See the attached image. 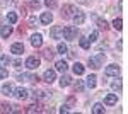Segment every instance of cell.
Returning a JSON list of instances; mask_svg holds the SVG:
<instances>
[{
    "label": "cell",
    "mask_w": 128,
    "mask_h": 114,
    "mask_svg": "<svg viewBox=\"0 0 128 114\" xmlns=\"http://www.w3.org/2000/svg\"><path fill=\"white\" fill-rule=\"evenodd\" d=\"M10 53H14V55H22V53H24V44H22V43H14V44L10 46Z\"/></svg>",
    "instance_id": "cell-7"
},
{
    "label": "cell",
    "mask_w": 128,
    "mask_h": 114,
    "mask_svg": "<svg viewBox=\"0 0 128 114\" xmlns=\"http://www.w3.org/2000/svg\"><path fill=\"white\" fill-rule=\"evenodd\" d=\"M7 20H9L10 24H16V22H17V14H16V12H9V14H7Z\"/></svg>",
    "instance_id": "cell-23"
},
{
    "label": "cell",
    "mask_w": 128,
    "mask_h": 114,
    "mask_svg": "<svg viewBox=\"0 0 128 114\" xmlns=\"http://www.w3.org/2000/svg\"><path fill=\"white\" fill-rule=\"evenodd\" d=\"M56 49H58V53H62V55L68 51V48H67V44H63V43H60V44H58V48H56Z\"/></svg>",
    "instance_id": "cell-31"
},
{
    "label": "cell",
    "mask_w": 128,
    "mask_h": 114,
    "mask_svg": "<svg viewBox=\"0 0 128 114\" xmlns=\"http://www.w3.org/2000/svg\"><path fill=\"white\" fill-rule=\"evenodd\" d=\"M43 78H44V82H48V84H53V82H55V78H56V73H55V70H46V72H44V75H43Z\"/></svg>",
    "instance_id": "cell-8"
},
{
    "label": "cell",
    "mask_w": 128,
    "mask_h": 114,
    "mask_svg": "<svg viewBox=\"0 0 128 114\" xmlns=\"http://www.w3.org/2000/svg\"><path fill=\"white\" fill-rule=\"evenodd\" d=\"M106 75L108 77H118L120 75V67L118 65H109V67H106Z\"/></svg>",
    "instance_id": "cell-4"
},
{
    "label": "cell",
    "mask_w": 128,
    "mask_h": 114,
    "mask_svg": "<svg viewBox=\"0 0 128 114\" xmlns=\"http://www.w3.org/2000/svg\"><path fill=\"white\" fill-rule=\"evenodd\" d=\"M62 34H63V38H65V39L72 41V39H75V36H77V29L74 27V26H65Z\"/></svg>",
    "instance_id": "cell-2"
},
{
    "label": "cell",
    "mask_w": 128,
    "mask_h": 114,
    "mask_svg": "<svg viewBox=\"0 0 128 114\" xmlns=\"http://www.w3.org/2000/svg\"><path fill=\"white\" fill-rule=\"evenodd\" d=\"M96 22H98V27H99V29H108V22H106V20L98 19Z\"/></svg>",
    "instance_id": "cell-29"
},
{
    "label": "cell",
    "mask_w": 128,
    "mask_h": 114,
    "mask_svg": "<svg viewBox=\"0 0 128 114\" xmlns=\"http://www.w3.org/2000/svg\"><path fill=\"white\" fill-rule=\"evenodd\" d=\"M0 34H2L4 39H7L10 34H12V26H4V27L0 29Z\"/></svg>",
    "instance_id": "cell-17"
},
{
    "label": "cell",
    "mask_w": 128,
    "mask_h": 114,
    "mask_svg": "<svg viewBox=\"0 0 128 114\" xmlns=\"http://www.w3.org/2000/svg\"><path fill=\"white\" fill-rule=\"evenodd\" d=\"M41 109H40V106L38 104H34V106H29V109H28V113H40Z\"/></svg>",
    "instance_id": "cell-33"
},
{
    "label": "cell",
    "mask_w": 128,
    "mask_h": 114,
    "mask_svg": "<svg viewBox=\"0 0 128 114\" xmlns=\"http://www.w3.org/2000/svg\"><path fill=\"white\" fill-rule=\"evenodd\" d=\"M31 44L34 48H40L41 44H43V36H41V34H32V36H31Z\"/></svg>",
    "instance_id": "cell-12"
},
{
    "label": "cell",
    "mask_w": 128,
    "mask_h": 114,
    "mask_svg": "<svg viewBox=\"0 0 128 114\" xmlns=\"http://www.w3.org/2000/svg\"><path fill=\"white\" fill-rule=\"evenodd\" d=\"M72 19H74V22H75L77 26H80V24H84V20H86V15H84V12H80V10H75V14L72 15Z\"/></svg>",
    "instance_id": "cell-6"
},
{
    "label": "cell",
    "mask_w": 128,
    "mask_h": 114,
    "mask_svg": "<svg viewBox=\"0 0 128 114\" xmlns=\"http://www.w3.org/2000/svg\"><path fill=\"white\" fill-rule=\"evenodd\" d=\"M14 67H16V68H20V67H22V61H20V60H16V61H14Z\"/></svg>",
    "instance_id": "cell-38"
},
{
    "label": "cell",
    "mask_w": 128,
    "mask_h": 114,
    "mask_svg": "<svg viewBox=\"0 0 128 114\" xmlns=\"http://www.w3.org/2000/svg\"><path fill=\"white\" fill-rule=\"evenodd\" d=\"M29 26H31V27H36V17H34V15H31V17H29Z\"/></svg>",
    "instance_id": "cell-35"
},
{
    "label": "cell",
    "mask_w": 128,
    "mask_h": 114,
    "mask_svg": "<svg viewBox=\"0 0 128 114\" xmlns=\"http://www.w3.org/2000/svg\"><path fill=\"white\" fill-rule=\"evenodd\" d=\"M10 111H12V106H9V104L4 106V113H10Z\"/></svg>",
    "instance_id": "cell-37"
},
{
    "label": "cell",
    "mask_w": 128,
    "mask_h": 114,
    "mask_svg": "<svg viewBox=\"0 0 128 114\" xmlns=\"http://www.w3.org/2000/svg\"><path fill=\"white\" fill-rule=\"evenodd\" d=\"M121 24H123V20L120 19V17H116V19L113 20V27L116 29V31H120V29H121Z\"/></svg>",
    "instance_id": "cell-26"
},
{
    "label": "cell",
    "mask_w": 128,
    "mask_h": 114,
    "mask_svg": "<svg viewBox=\"0 0 128 114\" xmlns=\"http://www.w3.org/2000/svg\"><path fill=\"white\" fill-rule=\"evenodd\" d=\"M17 78H19L20 82H36L38 80V77L29 75V73H20V75H17Z\"/></svg>",
    "instance_id": "cell-14"
},
{
    "label": "cell",
    "mask_w": 128,
    "mask_h": 114,
    "mask_svg": "<svg viewBox=\"0 0 128 114\" xmlns=\"http://www.w3.org/2000/svg\"><path fill=\"white\" fill-rule=\"evenodd\" d=\"M2 2H4V3H5V2H9V0H2Z\"/></svg>",
    "instance_id": "cell-40"
},
{
    "label": "cell",
    "mask_w": 128,
    "mask_h": 114,
    "mask_svg": "<svg viewBox=\"0 0 128 114\" xmlns=\"http://www.w3.org/2000/svg\"><path fill=\"white\" fill-rule=\"evenodd\" d=\"M92 113L94 114H101V113H104V106L102 104H94V107H92Z\"/></svg>",
    "instance_id": "cell-22"
},
{
    "label": "cell",
    "mask_w": 128,
    "mask_h": 114,
    "mask_svg": "<svg viewBox=\"0 0 128 114\" xmlns=\"http://www.w3.org/2000/svg\"><path fill=\"white\" fill-rule=\"evenodd\" d=\"M84 70H86V68H84V65H82V63H79V61L74 65V73H75V75H82V73H84Z\"/></svg>",
    "instance_id": "cell-19"
},
{
    "label": "cell",
    "mask_w": 128,
    "mask_h": 114,
    "mask_svg": "<svg viewBox=\"0 0 128 114\" xmlns=\"http://www.w3.org/2000/svg\"><path fill=\"white\" fill-rule=\"evenodd\" d=\"M55 68H56L58 72H62V73H65V72H67V68H68V65H67V61L60 60V61H56V63H55Z\"/></svg>",
    "instance_id": "cell-16"
},
{
    "label": "cell",
    "mask_w": 128,
    "mask_h": 114,
    "mask_svg": "<svg viewBox=\"0 0 128 114\" xmlns=\"http://www.w3.org/2000/svg\"><path fill=\"white\" fill-rule=\"evenodd\" d=\"M43 56L46 58V60H51V58L55 56V53H53V49H51V48H46V49L43 51Z\"/></svg>",
    "instance_id": "cell-24"
},
{
    "label": "cell",
    "mask_w": 128,
    "mask_h": 114,
    "mask_svg": "<svg viewBox=\"0 0 128 114\" xmlns=\"http://www.w3.org/2000/svg\"><path fill=\"white\" fill-rule=\"evenodd\" d=\"M4 95H14V92H16V89H14V85L12 84H4L2 85V90H0Z\"/></svg>",
    "instance_id": "cell-10"
},
{
    "label": "cell",
    "mask_w": 128,
    "mask_h": 114,
    "mask_svg": "<svg viewBox=\"0 0 128 114\" xmlns=\"http://www.w3.org/2000/svg\"><path fill=\"white\" fill-rule=\"evenodd\" d=\"M7 77H9L7 68H5V67H0V80H2V78H7Z\"/></svg>",
    "instance_id": "cell-30"
},
{
    "label": "cell",
    "mask_w": 128,
    "mask_h": 114,
    "mask_svg": "<svg viewBox=\"0 0 128 114\" xmlns=\"http://www.w3.org/2000/svg\"><path fill=\"white\" fill-rule=\"evenodd\" d=\"M14 95L19 99V101H24V99H28L29 97V92H28V89H19V90H16Z\"/></svg>",
    "instance_id": "cell-13"
},
{
    "label": "cell",
    "mask_w": 128,
    "mask_h": 114,
    "mask_svg": "<svg viewBox=\"0 0 128 114\" xmlns=\"http://www.w3.org/2000/svg\"><path fill=\"white\" fill-rule=\"evenodd\" d=\"M111 89H113L114 92H120V90H121V80H114V82L111 84Z\"/></svg>",
    "instance_id": "cell-25"
},
{
    "label": "cell",
    "mask_w": 128,
    "mask_h": 114,
    "mask_svg": "<svg viewBox=\"0 0 128 114\" xmlns=\"http://www.w3.org/2000/svg\"><path fill=\"white\" fill-rule=\"evenodd\" d=\"M96 80H98V78H96V75H89L87 80H86V85H87L89 89H94V87H96V84H98Z\"/></svg>",
    "instance_id": "cell-18"
},
{
    "label": "cell",
    "mask_w": 128,
    "mask_h": 114,
    "mask_svg": "<svg viewBox=\"0 0 128 114\" xmlns=\"http://www.w3.org/2000/svg\"><path fill=\"white\" fill-rule=\"evenodd\" d=\"M118 102V94H108L104 97V104L106 106H114Z\"/></svg>",
    "instance_id": "cell-9"
},
{
    "label": "cell",
    "mask_w": 128,
    "mask_h": 114,
    "mask_svg": "<svg viewBox=\"0 0 128 114\" xmlns=\"http://www.w3.org/2000/svg\"><path fill=\"white\" fill-rule=\"evenodd\" d=\"M63 27H60V26H55V27H51V31H50V34H51V38L53 39H62L63 38Z\"/></svg>",
    "instance_id": "cell-5"
},
{
    "label": "cell",
    "mask_w": 128,
    "mask_h": 114,
    "mask_svg": "<svg viewBox=\"0 0 128 114\" xmlns=\"http://www.w3.org/2000/svg\"><path fill=\"white\" fill-rule=\"evenodd\" d=\"M44 94H46V92H43V90H32V97H34V99H41V97H44Z\"/></svg>",
    "instance_id": "cell-27"
},
{
    "label": "cell",
    "mask_w": 128,
    "mask_h": 114,
    "mask_svg": "<svg viewBox=\"0 0 128 114\" xmlns=\"http://www.w3.org/2000/svg\"><path fill=\"white\" fill-rule=\"evenodd\" d=\"M44 3H46V7H51V9H53V7L56 5V2H55V0H46Z\"/></svg>",
    "instance_id": "cell-36"
},
{
    "label": "cell",
    "mask_w": 128,
    "mask_h": 114,
    "mask_svg": "<svg viewBox=\"0 0 128 114\" xmlns=\"http://www.w3.org/2000/svg\"><path fill=\"white\" fill-rule=\"evenodd\" d=\"M72 84V78H70L68 75H62V78H60V85L62 87H67Z\"/></svg>",
    "instance_id": "cell-20"
},
{
    "label": "cell",
    "mask_w": 128,
    "mask_h": 114,
    "mask_svg": "<svg viewBox=\"0 0 128 114\" xmlns=\"http://www.w3.org/2000/svg\"><path fill=\"white\" fill-rule=\"evenodd\" d=\"M51 20H53V14H51V12H43V14H41V24L48 26Z\"/></svg>",
    "instance_id": "cell-15"
},
{
    "label": "cell",
    "mask_w": 128,
    "mask_h": 114,
    "mask_svg": "<svg viewBox=\"0 0 128 114\" xmlns=\"http://www.w3.org/2000/svg\"><path fill=\"white\" fill-rule=\"evenodd\" d=\"M89 41H90V43H92V41H96V39H98V31H94V32H90V36H89Z\"/></svg>",
    "instance_id": "cell-34"
},
{
    "label": "cell",
    "mask_w": 128,
    "mask_h": 114,
    "mask_svg": "<svg viewBox=\"0 0 128 114\" xmlns=\"http://www.w3.org/2000/svg\"><path fill=\"white\" fill-rule=\"evenodd\" d=\"M60 113H68V106H62L60 107Z\"/></svg>",
    "instance_id": "cell-39"
},
{
    "label": "cell",
    "mask_w": 128,
    "mask_h": 114,
    "mask_svg": "<svg viewBox=\"0 0 128 114\" xmlns=\"http://www.w3.org/2000/svg\"><path fill=\"white\" fill-rule=\"evenodd\" d=\"M102 63H104V55H96V56L89 58V67L94 68V70L101 68V67H102Z\"/></svg>",
    "instance_id": "cell-1"
},
{
    "label": "cell",
    "mask_w": 128,
    "mask_h": 114,
    "mask_svg": "<svg viewBox=\"0 0 128 114\" xmlns=\"http://www.w3.org/2000/svg\"><path fill=\"white\" fill-rule=\"evenodd\" d=\"M75 7L74 5H63V12H62V15L63 17H72L74 14H75Z\"/></svg>",
    "instance_id": "cell-11"
},
{
    "label": "cell",
    "mask_w": 128,
    "mask_h": 114,
    "mask_svg": "<svg viewBox=\"0 0 128 114\" xmlns=\"http://www.w3.org/2000/svg\"><path fill=\"white\" fill-rule=\"evenodd\" d=\"M74 89H75V92H80V90L84 89V84H82L80 80H77V82H75V85H74Z\"/></svg>",
    "instance_id": "cell-32"
},
{
    "label": "cell",
    "mask_w": 128,
    "mask_h": 114,
    "mask_svg": "<svg viewBox=\"0 0 128 114\" xmlns=\"http://www.w3.org/2000/svg\"><path fill=\"white\" fill-rule=\"evenodd\" d=\"M10 63V58L9 56H0V67H7Z\"/></svg>",
    "instance_id": "cell-28"
},
{
    "label": "cell",
    "mask_w": 128,
    "mask_h": 114,
    "mask_svg": "<svg viewBox=\"0 0 128 114\" xmlns=\"http://www.w3.org/2000/svg\"><path fill=\"white\" fill-rule=\"evenodd\" d=\"M40 58L36 56H29L28 60H26V68H29V70H36V68L40 67Z\"/></svg>",
    "instance_id": "cell-3"
},
{
    "label": "cell",
    "mask_w": 128,
    "mask_h": 114,
    "mask_svg": "<svg viewBox=\"0 0 128 114\" xmlns=\"http://www.w3.org/2000/svg\"><path fill=\"white\" fill-rule=\"evenodd\" d=\"M79 44H80V48H82V49H89V48H90V41H89L87 38H80Z\"/></svg>",
    "instance_id": "cell-21"
}]
</instances>
